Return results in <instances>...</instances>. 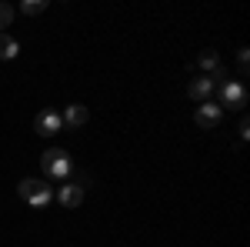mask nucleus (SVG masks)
Wrapping results in <instances>:
<instances>
[{"mask_svg":"<svg viewBox=\"0 0 250 247\" xmlns=\"http://www.w3.org/2000/svg\"><path fill=\"white\" fill-rule=\"evenodd\" d=\"M40 167H43L47 177H54V180H67V177L74 174V160H70L67 151L50 147V151H43V157H40Z\"/></svg>","mask_w":250,"mask_h":247,"instance_id":"f257e3e1","label":"nucleus"},{"mask_svg":"<svg viewBox=\"0 0 250 247\" xmlns=\"http://www.w3.org/2000/svg\"><path fill=\"white\" fill-rule=\"evenodd\" d=\"M17 194L30 204V207H47L50 201H54V190L47 187L43 180H37V177H27V180H20Z\"/></svg>","mask_w":250,"mask_h":247,"instance_id":"f03ea898","label":"nucleus"},{"mask_svg":"<svg viewBox=\"0 0 250 247\" xmlns=\"http://www.w3.org/2000/svg\"><path fill=\"white\" fill-rule=\"evenodd\" d=\"M217 107H220V111H224V107H237V111L247 107V87H244L240 80H224V84H220V104H217Z\"/></svg>","mask_w":250,"mask_h":247,"instance_id":"7ed1b4c3","label":"nucleus"},{"mask_svg":"<svg viewBox=\"0 0 250 247\" xmlns=\"http://www.w3.org/2000/svg\"><path fill=\"white\" fill-rule=\"evenodd\" d=\"M60 127H63V117L57 111H40L37 120H34V131L40 137H54V134H60Z\"/></svg>","mask_w":250,"mask_h":247,"instance_id":"20e7f679","label":"nucleus"},{"mask_svg":"<svg viewBox=\"0 0 250 247\" xmlns=\"http://www.w3.org/2000/svg\"><path fill=\"white\" fill-rule=\"evenodd\" d=\"M220 117H224V111H220L217 104H210V100H204V104L197 107L193 120H197V127H204V131H213V127L220 124Z\"/></svg>","mask_w":250,"mask_h":247,"instance_id":"39448f33","label":"nucleus"},{"mask_svg":"<svg viewBox=\"0 0 250 247\" xmlns=\"http://www.w3.org/2000/svg\"><path fill=\"white\" fill-rule=\"evenodd\" d=\"M57 201L63 207H80V204H83V187H77L74 180H67V184L57 190Z\"/></svg>","mask_w":250,"mask_h":247,"instance_id":"423d86ee","label":"nucleus"},{"mask_svg":"<svg viewBox=\"0 0 250 247\" xmlns=\"http://www.w3.org/2000/svg\"><path fill=\"white\" fill-rule=\"evenodd\" d=\"M210 94H213V80L207 74L197 77V80H190V87H187V97H190V100H200V104H204Z\"/></svg>","mask_w":250,"mask_h":247,"instance_id":"0eeeda50","label":"nucleus"},{"mask_svg":"<svg viewBox=\"0 0 250 247\" xmlns=\"http://www.w3.org/2000/svg\"><path fill=\"white\" fill-rule=\"evenodd\" d=\"M60 117H63V124H70V127H83V124L90 120V111H87L83 104H70Z\"/></svg>","mask_w":250,"mask_h":247,"instance_id":"6e6552de","label":"nucleus"},{"mask_svg":"<svg viewBox=\"0 0 250 247\" xmlns=\"http://www.w3.org/2000/svg\"><path fill=\"white\" fill-rule=\"evenodd\" d=\"M17 54H20V44L10 37V34H3V30H0V60H14Z\"/></svg>","mask_w":250,"mask_h":247,"instance_id":"1a4fd4ad","label":"nucleus"},{"mask_svg":"<svg viewBox=\"0 0 250 247\" xmlns=\"http://www.w3.org/2000/svg\"><path fill=\"white\" fill-rule=\"evenodd\" d=\"M197 67H204V74H213V70H217V67H220V54H217V50H210V47H207V50H204V54H200V57H197Z\"/></svg>","mask_w":250,"mask_h":247,"instance_id":"9d476101","label":"nucleus"},{"mask_svg":"<svg viewBox=\"0 0 250 247\" xmlns=\"http://www.w3.org/2000/svg\"><path fill=\"white\" fill-rule=\"evenodd\" d=\"M47 10V0H23L20 3V14H27V17H37Z\"/></svg>","mask_w":250,"mask_h":247,"instance_id":"9b49d317","label":"nucleus"},{"mask_svg":"<svg viewBox=\"0 0 250 247\" xmlns=\"http://www.w3.org/2000/svg\"><path fill=\"white\" fill-rule=\"evenodd\" d=\"M14 14H17V10H14L10 3H0V27H10V20H14Z\"/></svg>","mask_w":250,"mask_h":247,"instance_id":"f8f14e48","label":"nucleus"},{"mask_svg":"<svg viewBox=\"0 0 250 247\" xmlns=\"http://www.w3.org/2000/svg\"><path fill=\"white\" fill-rule=\"evenodd\" d=\"M237 64H240V77H247L250 74V50H247V47L237 54Z\"/></svg>","mask_w":250,"mask_h":247,"instance_id":"ddd939ff","label":"nucleus"},{"mask_svg":"<svg viewBox=\"0 0 250 247\" xmlns=\"http://www.w3.org/2000/svg\"><path fill=\"white\" fill-rule=\"evenodd\" d=\"M247 137H250V124H247V120H240V140H247Z\"/></svg>","mask_w":250,"mask_h":247,"instance_id":"4468645a","label":"nucleus"}]
</instances>
